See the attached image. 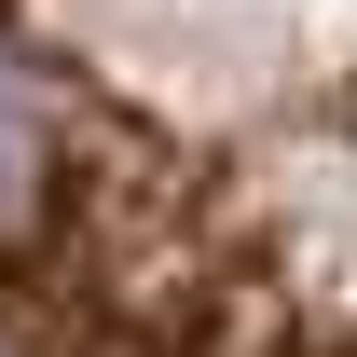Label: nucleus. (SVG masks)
Listing matches in <instances>:
<instances>
[{
  "instance_id": "f257e3e1",
  "label": "nucleus",
  "mask_w": 357,
  "mask_h": 357,
  "mask_svg": "<svg viewBox=\"0 0 357 357\" xmlns=\"http://www.w3.org/2000/svg\"><path fill=\"white\" fill-rule=\"evenodd\" d=\"M42 220L0 330L42 357H275L357 316V0H0Z\"/></svg>"
}]
</instances>
